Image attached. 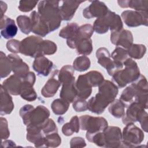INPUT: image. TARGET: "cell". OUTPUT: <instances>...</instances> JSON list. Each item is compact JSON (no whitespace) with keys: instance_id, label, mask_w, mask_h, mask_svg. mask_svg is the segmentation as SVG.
Here are the masks:
<instances>
[{"instance_id":"cell-1","label":"cell","mask_w":148,"mask_h":148,"mask_svg":"<svg viewBox=\"0 0 148 148\" xmlns=\"http://www.w3.org/2000/svg\"><path fill=\"white\" fill-rule=\"evenodd\" d=\"M98 87V92L88 101V109L92 113L100 114L115 99L119 90L113 82L108 80H104Z\"/></svg>"},{"instance_id":"cell-2","label":"cell","mask_w":148,"mask_h":148,"mask_svg":"<svg viewBox=\"0 0 148 148\" xmlns=\"http://www.w3.org/2000/svg\"><path fill=\"white\" fill-rule=\"evenodd\" d=\"M86 138L99 147L116 148L121 147L122 134L119 127L109 126L103 131L87 136Z\"/></svg>"},{"instance_id":"cell-3","label":"cell","mask_w":148,"mask_h":148,"mask_svg":"<svg viewBox=\"0 0 148 148\" xmlns=\"http://www.w3.org/2000/svg\"><path fill=\"white\" fill-rule=\"evenodd\" d=\"M60 1H41L38 6V13L48 24L50 32L57 29L61 25Z\"/></svg>"},{"instance_id":"cell-4","label":"cell","mask_w":148,"mask_h":148,"mask_svg":"<svg viewBox=\"0 0 148 148\" xmlns=\"http://www.w3.org/2000/svg\"><path fill=\"white\" fill-rule=\"evenodd\" d=\"M20 115L25 125L40 127L49 119L50 112L43 105H38L35 108L31 105H25L20 109Z\"/></svg>"},{"instance_id":"cell-5","label":"cell","mask_w":148,"mask_h":148,"mask_svg":"<svg viewBox=\"0 0 148 148\" xmlns=\"http://www.w3.org/2000/svg\"><path fill=\"white\" fill-rule=\"evenodd\" d=\"M125 68L117 71L112 76V81L119 88H123L132 83L140 76L139 68L137 63L128 58L123 63Z\"/></svg>"},{"instance_id":"cell-6","label":"cell","mask_w":148,"mask_h":148,"mask_svg":"<svg viewBox=\"0 0 148 148\" xmlns=\"http://www.w3.org/2000/svg\"><path fill=\"white\" fill-rule=\"evenodd\" d=\"M92 27L97 33L103 34L107 32L109 29L112 32L119 31L123 29V25L120 16L109 10L105 16L97 18Z\"/></svg>"},{"instance_id":"cell-7","label":"cell","mask_w":148,"mask_h":148,"mask_svg":"<svg viewBox=\"0 0 148 148\" xmlns=\"http://www.w3.org/2000/svg\"><path fill=\"white\" fill-rule=\"evenodd\" d=\"M140 92H148L147 81L142 75H140L137 80L123 90L120 100L123 103L125 108H127L134 102L136 95Z\"/></svg>"},{"instance_id":"cell-8","label":"cell","mask_w":148,"mask_h":148,"mask_svg":"<svg viewBox=\"0 0 148 148\" xmlns=\"http://www.w3.org/2000/svg\"><path fill=\"white\" fill-rule=\"evenodd\" d=\"M80 129L86 131V136L103 131L108 127L106 120L102 117H94L90 115H83L79 117Z\"/></svg>"},{"instance_id":"cell-9","label":"cell","mask_w":148,"mask_h":148,"mask_svg":"<svg viewBox=\"0 0 148 148\" xmlns=\"http://www.w3.org/2000/svg\"><path fill=\"white\" fill-rule=\"evenodd\" d=\"M143 132L133 123H129L123 128L121 147H135L144 139Z\"/></svg>"},{"instance_id":"cell-10","label":"cell","mask_w":148,"mask_h":148,"mask_svg":"<svg viewBox=\"0 0 148 148\" xmlns=\"http://www.w3.org/2000/svg\"><path fill=\"white\" fill-rule=\"evenodd\" d=\"M42 38L36 36H29L20 42V53L25 56L36 58L41 56Z\"/></svg>"},{"instance_id":"cell-11","label":"cell","mask_w":148,"mask_h":148,"mask_svg":"<svg viewBox=\"0 0 148 148\" xmlns=\"http://www.w3.org/2000/svg\"><path fill=\"white\" fill-rule=\"evenodd\" d=\"M98 63L107 70L110 76H113L117 71L123 69V65L116 63L112 59L108 50L105 47H100L96 51Z\"/></svg>"},{"instance_id":"cell-12","label":"cell","mask_w":148,"mask_h":148,"mask_svg":"<svg viewBox=\"0 0 148 148\" xmlns=\"http://www.w3.org/2000/svg\"><path fill=\"white\" fill-rule=\"evenodd\" d=\"M148 12L128 10L123 12L121 16L125 24L130 27H136L142 25L147 26Z\"/></svg>"},{"instance_id":"cell-13","label":"cell","mask_w":148,"mask_h":148,"mask_svg":"<svg viewBox=\"0 0 148 148\" xmlns=\"http://www.w3.org/2000/svg\"><path fill=\"white\" fill-rule=\"evenodd\" d=\"M36 80V76L34 72H29L27 76L23 79L20 95L27 101H34L37 98V94L33 86Z\"/></svg>"},{"instance_id":"cell-14","label":"cell","mask_w":148,"mask_h":148,"mask_svg":"<svg viewBox=\"0 0 148 148\" xmlns=\"http://www.w3.org/2000/svg\"><path fill=\"white\" fill-rule=\"evenodd\" d=\"M111 42L117 46H121L124 49H129L133 43V36L131 31L121 29L119 31L112 32L110 34Z\"/></svg>"},{"instance_id":"cell-15","label":"cell","mask_w":148,"mask_h":148,"mask_svg":"<svg viewBox=\"0 0 148 148\" xmlns=\"http://www.w3.org/2000/svg\"><path fill=\"white\" fill-rule=\"evenodd\" d=\"M127 108L126 112L122 119L124 124L138 121L140 115L147 109V106L137 102H133Z\"/></svg>"},{"instance_id":"cell-16","label":"cell","mask_w":148,"mask_h":148,"mask_svg":"<svg viewBox=\"0 0 148 148\" xmlns=\"http://www.w3.org/2000/svg\"><path fill=\"white\" fill-rule=\"evenodd\" d=\"M106 5L101 1H93L91 4L83 10V16L87 19L94 17H101L105 16L109 11Z\"/></svg>"},{"instance_id":"cell-17","label":"cell","mask_w":148,"mask_h":148,"mask_svg":"<svg viewBox=\"0 0 148 148\" xmlns=\"http://www.w3.org/2000/svg\"><path fill=\"white\" fill-rule=\"evenodd\" d=\"M29 17L32 23L31 31L33 33L44 37L50 32L48 24L36 11L31 12Z\"/></svg>"},{"instance_id":"cell-18","label":"cell","mask_w":148,"mask_h":148,"mask_svg":"<svg viewBox=\"0 0 148 148\" xmlns=\"http://www.w3.org/2000/svg\"><path fill=\"white\" fill-rule=\"evenodd\" d=\"M78 98L86 99L92 92V86L88 79L86 74L79 76L77 80L75 83Z\"/></svg>"},{"instance_id":"cell-19","label":"cell","mask_w":148,"mask_h":148,"mask_svg":"<svg viewBox=\"0 0 148 148\" xmlns=\"http://www.w3.org/2000/svg\"><path fill=\"white\" fill-rule=\"evenodd\" d=\"M1 35L4 39H10L16 36L17 27L13 20L4 15L0 18Z\"/></svg>"},{"instance_id":"cell-20","label":"cell","mask_w":148,"mask_h":148,"mask_svg":"<svg viewBox=\"0 0 148 148\" xmlns=\"http://www.w3.org/2000/svg\"><path fill=\"white\" fill-rule=\"evenodd\" d=\"M53 66V62L44 56L35 58L32 65L34 71L37 72L39 76H47L51 73Z\"/></svg>"},{"instance_id":"cell-21","label":"cell","mask_w":148,"mask_h":148,"mask_svg":"<svg viewBox=\"0 0 148 148\" xmlns=\"http://www.w3.org/2000/svg\"><path fill=\"white\" fill-rule=\"evenodd\" d=\"M83 1H63L60 6V13L62 20L69 21L73 17L77 8Z\"/></svg>"},{"instance_id":"cell-22","label":"cell","mask_w":148,"mask_h":148,"mask_svg":"<svg viewBox=\"0 0 148 148\" xmlns=\"http://www.w3.org/2000/svg\"><path fill=\"white\" fill-rule=\"evenodd\" d=\"M12 63V71L14 75L23 79L28 73L29 66L17 55L10 54L8 56Z\"/></svg>"},{"instance_id":"cell-23","label":"cell","mask_w":148,"mask_h":148,"mask_svg":"<svg viewBox=\"0 0 148 148\" xmlns=\"http://www.w3.org/2000/svg\"><path fill=\"white\" fill-rule=\"evenodd\" d=\"M27 139L34 143L36 147H45V134L37 126H27Z\"/></svg>"},{"instance_id":"cell-24","label":"cell","mask_w":148,"mask_h":148,"mask_svg":"<svg viewBox=\"0 0 148 148\" xmlns=\"http://www.w3.org/2000/svg\"><path fill=\"white\" fill-rule=\"evenodd\" d=\"M94 33L93 27L91 24H84L79 27L76 34L72 38L67 39L66 44L71 49H75L77 42L82 39L91 38Z\"/></svg>"},{"instance_id":"cell-25","label":"cell","mask_w":148,"mask_h":148,"mask_svg":"<svg viewBox=\"0 0 148 148\" xmlns=\"http://www.w3.org/2000/svg\"><path fill=\"white\" fill-rule=\"evenodd\" d=\"M23 79L16 75H11L5 80L1 84L2 87L11 95H20Z\"/></svg>"},{"instance_id":"cell-26","label":"cell","mask_w":148,"mask_h":148,"mask_svg":"<svg viewBox=\"0 0 148 148\" xmlns=\"http://www.w3.org/2000/svg\"><path fill=\"white\" fill-rule=\"evenodd\" d=\"M1 116L9 114L14 109V103L10 94L1 85Z\"/></svg>"},{"instance_id":"cell-27","label":"cell","mask_w":148,"mask_h":148,"mask_svg":"<svg viewBox=\"0 0 148 148\" xmlns=\"http://www.w3.org/2000/svg\"><path fill=\"white\" fill-rule=\"evenodd\" d=\"M119 5L123 8H130L136 11L147 12L148 1L147 0H124L118 1Z\"/></svg>"},{"instance_id":"cell-28","label":"cell","mask_w":148,"mask_h":148,"mask_svg":"<svg viewBox=\"0 0 148 148\" xmlns=\"http://www.w3.org/2000/svg\"><path fill=\"white\" fill-rule=\"evenodd\" d=\"M60 97L61 99L69 103L73 102L77 97V91L75 86V82L62 84L60 93Z\"/></svg>"},{"instance_id":"cell-29","label":"cell","mask_w":148,"mask_h":148,"mask_svg":"<svg viewBox=\"0 0 148 148\" xmlns=\"http://www.w3.org/2000/svg\"><path fill=\"white\" fill-rule=\"evenodd\" d=\"M58 80L54 77L50 78L41 90V94L45 98L53 97L58 91L61 86Z\"/></svg>"},{"instance_id":"cell-30","label":"cell","mask_w":148,"mask_h":148,"mask_svg":"<svg viewBox=\"0 0 148 148\" xmlns=\"http://www.w3.org/2000/svg\"><path fill=\"white\" fill-rule=\"evenodd\" d=\"M58 77V81L62 84L75 82L74 69L73 66L69 65L62 66L60 69Z\"/></svg>"},{"instance_id":"cell-31","label":"cell","mask_w":148,"mask_h":148,"mask_svg":"<svg viewBox=\"0 0 148 148\" xmlns=\"http://www.w3.org/2000/svg\"><path fill=\"white\" fill-rule=\"evenodd\" d=\"M79 119L77 116H75L71 118L69 122L66 123L62 126V132L65 136H71L74 132H79Z\"/></svg>"},{"instance_id":"cell-32","label":"cell","mask_w":148,"mask_h":148,"mask_svg":"<svg viewBox=\"0 0 148 148\" xmlns=\"http://www.w3.org/2000/svg\"><path fill=\"white\" fill-rule=\"evenodd\" d=\"M76 52L78 54L87 56L92 51V44L91 38H84L80 39L76 43Z\"/></svg>"},{"instance_id":"cell-33","label":"cell","mask_w":148,"mask_h":148,"mask_svg":"<svg viewBox=\"0 0 148 148\" xmlns=\"http://www.w3.org/2000/svg\"><path fill=\"white\" fill-rule=\"evenodd\" d=\"M108 110L113 117L119 119L125 114V106L120 99H114L109 104Z\"/></svg>"},{"instance_id":"cell-34","label":"cell","mask_w":148,"mask_h":148,"mask_svg":"<svg viewBox=\"0 0 148 148\" xmlns=\"http://www.w3.org/2000/svg\"><path fill=\"white\" fill-rule=\"evenodd\" d=\"M12 71V63L8 56L3 51L0 54V75L1 78L8 76Z\"/></svg>"},{"instance_id":"cell-35","label":"cell","mask_w":148,"mask_h":148,"mask_svg":"<svg viewBox=\"0 0 148 148\" xmlns=\"http://www.w3.org/2000/svg\"><path fill=\"white\" fill-rule=\"evenodd\" d=\"M69 103H70L61 98L56 99L51 103V109L54 114L57 115H62L68 110Z\"/></svg>"},{"instance_id":"cell-36","label":"cell","mask_w":148,"mask_h":148,"mask_svg":"<svg viewBox=\"0 0 148 148\" xmlns=\"http://www.w3.org/2000/svg\"><path fill=\"white\" fill-rule=\"evenodd\" d=\"M79 27L78 25L75 23H68L65 27H63L60 30L59 36L66 39L72 38L76 34Z\"/></svg>"},{"instance_id":"cell-37","label":"cell","mask_w":148,"mask_h":148,"mask_svg":"<svg viewBox=\"0 0 148 148\" xmlns=\"http://www.w3.org/2000/svg\"><path fill=\"white\" fill-rule=\"evenodd\" d=\"M128 55L134 59L142 58L146 51V47L142 44H134L127 49Z\"/></svg>"},{"instance_id":"cell-38","label":"cell","mask_w":148,"mask_h":148,"mask_svg":"<svg viewBox=\"0 0 148 148\" xmlns=\"http://www.w3.org/2000/svg\"><path fill=\"white\" fill-rule=\"evenodd\" d=\"M91 62L89 58L86 56L77 57L73 62V68L74 70L79 72L87 71L90 66Z\"/></svg>"},{"instance_id":"cell-39","label":"cell","mask_w":148,"mask_h":148,"mask_svg":"<svg viewBox=\"0 0 148 148\" xmlns=\"http://www.w3.org/2000/svg\"><path fill=\"white\" fill-rule=\"evenodd\" d=\"M16 20L18 28L23 33L27 35L31 32L32 23L29 17L21 15L17 17Z\"/></svg>"},{"instance_id":"cell-40","label":"cell","mask_w":148,"mask_h":148,"mask_svg":"<svg viewBox=\"0 0 148 148\" xmlns=\"http://www.w3.org/2000/svg\"><path fill=\"white\" fill-rule=\"evenodd\" d=\"M112 60L116 63L123 64L124 62L128 58L127 51L121 47H117L111 54Z\"/></svg>"},{"instance_id":"cell-41","label":"cell","mask_w":148,"mask_h":148,"mask_svg":"<svg viewBox=\"0 0 148 148\" xmlns=\"http://www.w3.org/2000/svg\"><path fill=\"white\" fill-rule=\"evenodd\" d=\"M57 47L56 44L49 40H43L41 43V53L44 55H52L57 51Z\"/></svg>"},{"instance_id":"cell-42","label":"cell","mask_w":148,"mask_h":148,"mask_svg":"<svg viewBox=\"0 0 148 148\" xmlns=\"http://www.w3.org/2000/svg\"><path fill=\"white\" fill-rule=\"evenodd\" d=\"M45 147H58L61 142V137L57 132H54L46 135L45 136Z\"/></svg>"},{"instance_id":"cell-43","label":"cell","mask_w":148,"mask_h":148,"mask_svg":"<svg viewBox=\"0 0 148 148\" xmlns=\"http://www.w3.org/2000/svg\"><path fill=\"white\" fill-rule=\"evenodd\" d=\"M86 74L92 87L99 86L104 80L103 75L99 72L91 71Z\"/></svg>"},{"instance_id":"cell-44","label":"cell","mask_w":148,"mask_h":148,"mask_svg":"<svg viewBox=\"0 0 148 148\" xmlns=\"http://www.w3.org/2000/svg\"><path fill=\"white\" fill-rule=\"evenodd\" d=\"M45 135L58 132V128L51 119H48L40 127Z\"/></svg>"},{"instance_id":"cell-45","label":"cell","mask_w":148,"mask_h":148,"mask_svg":"<svg viewBox=\"0 0 148 148\" xmlns=\"http://www.w3.org/2000/svg\"><path fill=\"white\" fill-rule=\"evenodd\" d=\"M38 1H20L18 6V9L23 12H28L32 10L37 5Z\"/></svg>"},{"instance_id":"cell-46","label":"cell","mask_w":148,"mask_h":148,"mask_svg":"<svg viewBox=\"0 0 148 148\" xmlns=\"http://www.w3.org/2000/svg\"><path fill=\"white\" fill-rule=\"evenodd\" d=\"M73 108L77 112H84L88 109V102L85 99L77 98L73 102Z\"/></svg>"},{"instance_id":"cell-47","label":"cell","mask_w":148,"mask_h":148,"mask_svg":"<svg viewBox=\"0 0 148 148\" xmlns=\"http://www.w3.org/2000/svg\"><path fill=\"white\" fill-rule=\"evenodd\" d=\"M1 121V135L2 140L7 139L10 136V132L8 128V124L7 120L1 117L0 119Z\"/></svg>"},{"instance_id":"cell-48","label":"cell","mask_w":148,"mask_h":148,"mask_svg":"<svg viewBox=\"0 0 148 148\" xmlns=\"http://www.w3.org/2000/svg\"><path fill=\"white\" fill-rule=\"evenodd\" d=\"M6 47L9 51L13 53H20V42L16 39H12L8 41Z\"/></svg>"},{"instance_id":"cell-49","label":"cell","mask_w":148,"mask_h":148,"mask_svg":"<svg viewBox=\"0 0 148 148\" xmlns=\"http://www.w3.org/2000/svg\"><path fill=\"white\" fill-rule=\"evenodd\" d=\"M86 146V142L83 138L73 137L70 141L71 147H83Z\"/></svg>"},{"instance_id":"cell-50","label":"cell","mask_w":148,"mask_h":148,"mask_svg":"<svg viewBox=\"0 0 148 148\" xmlns=\"http://www.w3.org/2000/svg\"><path fill=\"white\" fill-rule=\"evenodd\" d=\"M138 121L140 123L142 128L146 132H147V113L145 110L140 115Z\"/></svg>"},{"instance_id":"cell-51","label":"cell","mask_w":148,"mask_h":148,"mask_svg":"<svg viewBox=\"0 0 148 148\" xmlns=\"http://www.w3.org/2000/svg\"><path fill=\"white\" fill-rule=\"evenodd\" d=\"M0 5H1V17H2L4 16V13L6 12L7 9V5L6 3L3 2V1H0Z\"/></svg>"}]
</instances>
